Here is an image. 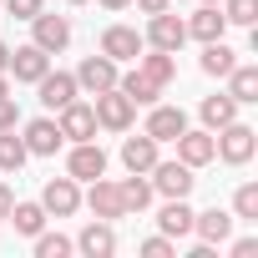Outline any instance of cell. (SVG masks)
Segmentation results:
<instances>
[{
    "label": "cell",
    "instance_id": "6da1fadb",
    "mask_svg": "<svg viewBox=\"0 0 258 258\" xmlns=\"http://www.w3.org/2000/svg\"><path fill=\"white\" fill-rule=\"evenodd\" d=\"M213 142H218V157H223L228 167H248V162H253V152H258V132H253V126H243V121L218 126Z\"/></svg>",
    "mask_w": 258,
    "mask_h": 258
},
{
    "label": "cell",
    "instance_id": "7a4b0ae2",
    "mask_svg": "<svg viewBox=\"0 0 258 258\" xmlns=\"http://www.w3.org/2000/svg\"><path fill=\"white\" fill-rule=\"evenodd\" d=\"M91 111H96V126H106V132H132V121H137V106L126 101L116 86L111 91H96Z\"/></svg>",
    "mask_w": 258,
    "mask_h": 258
},
{
    "label": "cell",
    "instance_id": "3957f363",
    "mask_svg": "<svg viewBox=\"0 0 258 258\" xmlns=\"http://www.w3.org/2000/svg\"><path fill=\"white\" fill-rule=\"evenodd\" d=\"M152 51H182V41H187V21L182 16H172V11H157V16H147V36H142Z\"/></svg>",
    "mask_w": 258,
    "mask_h": 258
},
{
    "label": "cell",
    "instance_id": "277c9868",
    "mask_svg": "<svg viewBox=\"0 0 258 258\" xmlns=\"http://www.w3.org/2000/svg\"><path fill=\"white\" fill-rule=\"evenodd\" d=\"M96 218H106V223H116V218H126V203H121V182H111L106 172L101 177H91V192L81 198Z\"/></svg>",
    "mask_w": 258,
    "mask_h": 258
},
{
    "label": "cell",
    "instance_id": "5b68a950",
    "mask_svg": "<svg viewBox=\"0 0 258 258\" xmlns=\"http://www.w3.org/2000/svg\"><path fill=\"white\" fill-rule=\"evenodd\" d=\"M56 126H61L66 142H91V137H96V111H91V101H66V106L56 111Z\"/></svg>",
    "mask_w": 258,
    "mask_h": 258
},
{
    "label": "cell",
    "instance_id": "8992f818",
    "mask_svg": "<svg viewBox=\"0 0 258 258\" xmlns=\"http://www.w3.org/2000/svg\"><path fill=\"white\" fill-rule=\"evenodd\" d=\"M31 41L46 51V56H56V51H66L71 46V21L66 16H51V11H41V16H31Z\"/></svg>",
    "mask_w": 258,
    "mask_h": 258
},
{
    "label": "cell",
    "instance_id": "52a82bcc",
    "mask_svg": "<svg viewBox=\"0 0 258 258\" xmlns=\"http://www.w3.org/2000/svg\"><path fill=\"white\" fill-rule=\"evenodd\" d=\"M147 177H152V192H162V198H187L192 182H198L187 162H162V157H157V167H152Z\"/></svg>",
    "mask_w": 258,
    "mask_h": 258
},
{
    "label": "cell",
    "instance_id": "ba28073f",
    "mask_svg": "<svg viewBox=\"0 0 258 258\" xmlns=\"http://www.w3.org/2000/svg\"><path fill=\"white\" fill-rule=\"evenodd\" d=\"M41 208H46L51 218H71V213L81 208V187H76V177H51V182L41 187Z\"/></svg>",
    "mask_w": 258,
    "mask_h": 258
},
{
    "label": "cell",
    "instance_id": "9c48e42d",
    "mask_svg": "<svg viewBox=\"0 0 258 258\" xmlns=\"http://www.w3.org/2000/svg\"><path fill=\"white\" fill-rule=\"evenodd\" d=\"M142 51H147V41H142L132 26H106V31H101V56H111L116 66H121V61H137Z\"/></svg>",
    "mask_w": 258,
    "mask_h": 258
},
{
    "label": "cell",
    "instance_id": "30bf717a",
    "mask_svg": "<svg viewBox=\"0 0 258 258\" xmlns=\"http://www.w3.org/2000/svg\"><path fill=\"white\" fill-rule=\"evenodd\" d=\"M116 76H121V71H116V61H111V56H86V61L76 66V86H81V91H91V96H96V91H111V86H116Z\"/></svg>",
    "mask_w": 258,
    "mask_h": 258
},
{
    "label": "cell",
    "instance_id": "8fae6325",
    "mask_svg": "<svg viewBox=\"0 0 258 258\" xmlns=\"http://www.w3.org/2000/svg\"><path fill=\"white\" fill-rule=\"evenodd\" d=\"M36 91H41V106H46V111H61L66 101H76V96H81V86H76V76H71V71H46V76L36 81Z\"/></svg>",
    "mask_w": 258,
    "mask_h": 258
},
{
    "label": "cell",
    "instance_id": "7c38bea8",
    "mask_svg": "<svg viewBox=\"0 0 258 258\" xmlns=\"http://www.w3.org/2000/svg\"><path fill=\"white\" fill-rule=\"evenodd\" d=\"M101 172H106V152L96 147V137H91V142H76L71 157H66V177L91 182V177H101Z\"/></svg>",
    "mask_w": 258,
    "mask_h": 258
},
{
    "label": "cell",
    "instance_id": "4fadbf2b",
    "mask_svg": "<svg viewBox=\"0 0 258 258\" xmlns=\"http://www.w3.org/2000/svg\"><path fill=\"white\" fill-rule=\"evenodd\" d=\"M21 142H26L31 157H56L66 137H61V126H56L51 116H36V121H26V137H21Z\"/></svg>",
    "mask_w": 258,
    "mask_h": 258
},
{
    "label": "cell",
    "instance_id": "5bb4252c",
    "mask_svg": "<svg viewBox=\"0 0 258 258\" xmlns=\"http://www.w3.org/2000/svg\"><path fill=\"white\" fill-rule=\"evenodd\" d=\"M6 71H11L16 81H31V86H36V81L51 71V56L31 41V46H16V51H11V66H6Z\"/></svg>",
    "mask_w": 258,
    "mask_h": 258
},
{
    "label": "cell",
    "instance_id": "9a60e30c",
    "mask_svg": "<svg viewBox=\"0 0 258 258\" xmlns=\"http://www.w3.org/2000/svg\"><path fill=\"white\" fill-rule=\"evenodd\" d=\"M142 132H147L152 142H177V137L187 132V111H182V106H152V116H147Z\"/></svg>",
    "mask_w": 258,
    "mask_h": 258
},
{
    "label": "cell",
    "instance_id": "2e32d148",
    "mask_svg": "<svg viewBox=\"0 0 258 258\" xmlns=\"http://www.w3.org/2000/svg\"><path fill=\"white\" fill-rule=\"evenodd\" d=\"M213 157H218V142H213L208 126H203V132H182V137H177V162H187L192 172H198V167H208Z\"/></svg>",
    "mask_w": 258,
    "mask_h": 258
},
{
    "label": "cell",
    "instance_id": "e0dca14e",
    "mask_svg": "<svg viewBox=\"0 0 258 258\" xmlns=\"http://www.w3.org/2000/svg\"><path fill=\"white\" fill-rule=\"evenodd\" d=\"M76 248H81L86 258H111V253H116V233H111V223H106V218L86 223V228L76 233Z\"/></svg>",
    "mask_w": 258,
    "mask_h": 258
},
{
    "label": "cell",
    "instance_id": "ac0fdd59",
    "mask_svg": "<svg viewBox=\"0 0 258 258\" xmlns=\"http://www.w3.org/2000/svg\"><path fill=\"white\" fill-rule=\"evenodd\" d=\"M157 147H162V142H152L147 132L126 137V142H121V167H126V172H152V167H157Z\"/></svg>",
    "mask_w": 258,
    "mask_h": 258
},
{
    "label": "cell",
    "instance_id": "d6986e66",
    "mask_svg": "<svg viewBox=\"0 0 258 258\" xmlns=\"http://www.w3.org/2000/svg\"><path fill=\"white\" fill-rule=\"evenodd\" d=\"M223 31H228V21H223V11L218 6H203V11H192L187 16V41H223Z\"/></svg>",
    "mask_w": 258,
    "mask_h": 258
},
{
    "label": "cell",
    "instance_id": "ffe728a7",
    "mask_svg": "<svg viewBox=\"0 0 258 258\" xmlns=\"http://www.w3.org/2000/svg\"><path fill=\"white\" fill-rule=\"evenodd\" d=\"M192 233L203 238V243H228V233H233V213H223V208H208V213H192Z\"/></svg>",
    "mask_w": 258,
    "mask_h": 258
},
{
    "label": "cell",
    "instance_id": "44dd1931",
    "mask_svg": "<svg viewBox=\"0 0 258 258\" xmlns=\"http://www.w3.org/2000/svg\"><path fill=\"white\" fill-rule=\"evenodd\" d=\"M157 228H162L167 238H187V233H192V208H187V198H167V208L157 213Z\"/></svg>",
    "mask_w": 258,
    "mask_h": 258
},
{
    "label": "cell",
    "instance_id": "7402d4cb",
    "mask_svg": "<svg viewBox=\"0 0 258 258\" xmlns=\"http://www.w3.org/2000/svg\"><path fill=\"white\" fill-rule=\"evenodd\" d=\"M116 91H121L126 101H132V106H152V101L162 96V86H157V81H147L142 71H126V76H116Z\"/></svg>",
    "mask_w": 258,
    "mask_h": 258
},
{
    "label": "cell",
    "instance_id": "603a6c76",
    "mask_svg": "<svg viewBox=\"0 0 258 258\" xmlns=\"http://www.w3.org/2000/svg\"><path fill=\"white\" fill-rule=\"evenodd\" d=\"M198 116H203V126L208 132H218V126H228V121H238V101L223 91V96H203V106H198Z\"/></svg>",
    "mask_w": 258,
    "mask_h": 258
},
{
    "label": "cell",
    "instance_id": "cb8c5ba5",
    "mask_svg": "<svg viewBox=\"0 0 258 258\" xmlns=\"http://www.w3.org/2000/svg\"><path fill=\"white\" fill-rule=\"evenodd\" d=\"M137 71H142L147 81H157L162 91L177 81V61H172V51H152V56H137Z\"/></svg>",
    "mask_w": 258,
    "mask_h": 258
},
{
    "label": "cell",
    "instance_id": "d4e9b609",
    "mask_svg": "<svg viewBox=\"0 0 258 258\" xmlns=\"http://www.w3.org/2000/svg\"><path fill=\"white\" fill-rule=\"evenodd\" d=\"M228 96H233L238 106H253V101H258V66H243V61H238V66L228 71Z\"/></svg>",
    "mask_w": 258,
    "mask_h": 258
},
{
    "label": "cell",
    "instance_id": "484cf974",
    "mask_svg": "<svg viewBox=\"0 0 258 258\" xmlns=\"http://www.w3.org/2000/svg\"><path fill=\"white\" fill-rule=\"evenodd\" d=\"M198 66H203V76H228V71L238 66V51H233L228 41H208V46H203V61H198Z\"/></svg>",
    "mask_w": 258,
    "mask_h": 258
},
{
    "label": "cell",
    "instance_id": "4316f807",
    "mask_svg": "<svg viewBox=\"0 0 258 258\" xmlns=\"http://www.w3.org/2000/svg\"><path fill=\"white\" fill-rule=\"evenodd\" d=\"M46 218H51V213H46L41 203H11V218H6V223H16L21 238H36V233L46 228Z\"/></svg>",
    "mask_w": 258,
    "mask_h": 258
},
{
    "label": "cell",
    "instance_id": "83f0119b",
    "mask_svg": "<svg viewBox=\"0 0 258 258\" xmlns=\"http://www.w3.org/2000/svg\"><path fill=\"white\" fill-rule=\"evenodd\" d=\"M121 203H126V218L142 213V208L152 203V177H147V172H132V177L121 182Z\"/></svg>",
    "mask_w": 258,
    "mask_h": 258
},
{
    "label": "cell",
    "instance_id": "f1b7e54d",
    "mask_svg": "<svg viewBox=\"0 0 258 258\" xmlns=\"http://www.w3.org/2000/svg\"><path fill=\"white\" fill-rule=\"evenodd\" d=\"M26 142L16 137V126H6V132H0V172H21L26 167Z\"/></svg>",
    "mask_w": 258,
    "mask_h": 258
},
{
    "label": "cell",
    "instance_id": "f546056e",
    "mask_svg": "<svg viewBox=\"0 0 258 258\" xmlns=\"http://www.w3.org/2000/svg\"><path fill=\"white\" fill-rule=\"evenodd\" d=\"M233 218H243V223H258V182H243V187L233 192Z\"/></svg>",
    "mask_w": 258,
    "mask_h": 258
},
{
    "label": "cell",
    "instance_id": "4dcf8cb0",
    "mask_svg": "<svg viewBox=\"0 0 258 258\" xmlns=\"http://www.w3.org/2000/svg\"><path fill=\"white\" fill-rule=\"evenodd\" d=\"M228 26H258V0H223Z\"/></svg>",
    "mask_w": 258,
    "mask_h": 258
},
{
    "label": "cell",
    "instance_id": "1f68e13d",
    "mask_svg": "<svg viewBox=\"0 0 258 258\" xmlns=\"http://www.w3.org/2000/svg\"><path fill=\"white\" fill-rule=\"evenodd\" d=\"M71 248H76V243H71V238H61V233H46V228L36 233V258H66Z\"/></svg>",
    "mask_w": 258,
    "mask_h": 258
},
{
    "label": "cell",
    "instance_id": "d6a6232c",
    "mask_svg": "<svg viewBox=\"0 0 258 258\" xmlns=\"http://www.w3.org/2000/svg\"><path fill=\"white\" fill-rule=\"evenodd\" d=\"M0 6H6L16 21H31V16H41V11H46V0H0Z\"/></svg>",
    "mask_w": 258,
    "mask_h": 258
},
{
    "label": "cell",
    "instance_id": "836d02e7",
    "mask_svg": "<svg viewBox=\"0 0 258 258\" xmlns=\"http://www.w3.org/2000/svg\"><path fill=\"white\" fill-rule=\"evenodd\" d=\"M142 253H147V258H172V253H177V243H172L167 233H157V238H147V243H142Z\"/></svg>",
    "mask_w": 258,
    "mask_h": 258
},
{
    "label": "cell",
    "instance_id": "e575fe53",
    "mask_svg": "<svg viewBox=\"0 0 258 258\" xmlns=\"http://www.w3.org/2000/svg\"><path fill=\"white\" fill-rule=\"evenodd\" d=\"M6 126H21V106H16V96H0V132Z\"/></svg>",
    "mask_w": 258,
    "mask_h": 258
},
{
    "label": "cell",
    "instance_id": "d590c367",
    "mask_svg": "<svg viewBox=\"0 0 258 258\" xmlns=\"http://www.w3.org/2000/svg\"><path fill=\"white\" fill-rule=\"evenodd\" d=\"M142 16H157V11H172V0H132Z\"/></svg>",
    "mask_w": 258,
    "mask_h": 258
},
{
    "label": "cell",
    "instance_id": "8d00e7d4",
    "mask_svg": "<svg viewBox=\"0 0 258 258\" xmlns=\"http://www.w3.org/2000/svg\"><path fill=\"white\" fill-rule=\"evenodd\" d=\"M253 253H258V238H238L233 243V258H253Z\"/></svg>",
    "mask_w": 258,
    "mask_h": 258
},
{
    "label": "cell",
    "instance_id": "74e56055",
    "mask_svg": "<svg viewBox=\"0 0 258 258\" xmlns=\"http://www.w3.org/2000/svg\"><path fill=\"white\" fill-rule=\"evenodd\" d=\"M11 203H16V192H11L6 182H0V223H6V218H11Z\"/></svg>",
    "mask_w": 258,
    "mask_h": 258
},
{
    "label": "cell",
    "instance_id": "f35d334b",
    "mask_svg": "<svg viewBox=\"0 0 258 258\" xmlns=\"http://www.w3.org/2000/svg\"><path fill=\"white\" fill-rule=\"evenodd\" d=\"M6 66H11V46L0 41V71H6ZM6 76H11V71H6Z\"/></svg>",
    "mask_w": 258,
    "mask_h": 258
},
{
    "label": "cell",
    "instance_id": "ab89813d",
    "mask_svg": "<svg viewBox=\"0 0 258 258\" xmlns=\"http://www.w3.org/2000/svg\"><path fill=\"white\" fill-rule=\"evenodd\" d=\"M101 6H106V11H126V6H132V0H101Z\"/></svg>",
    "mask_w": 258,
    "mask_h": 258
},
{
    "label": "cell",
    "instance_id": "60d3db41",
    "mask_svg": "<svg viewBox=\"0 0 258 258\" xmlns=\"http://www.w3.org/2000/svg\"><path fill=\"white\" fill-rule=\"evenodd\" d=\"M0 96H11V76L6 71H0Z\"/></svg>",
    "mask_w": 258,
    "mask_h": 258
},
{
    "label": "cell",
    "instance_id": "b9f144b4",
    "mask_svg": "<svg viewBox=\"0 0 258 258\" xmlns=\"http://www.w3.org/2000/svg\"><path fill=\"white\" fill-rule=\"evenodd\" d=\"M66 6H86V0H66Z\"/></svg>",
    "mask_w": 258,
    "mask_h": 258
},
{
    "label": "cell",
    "instance_id": "7bdbcfd3",
    "mask_svg": "<svg viewBox=\"0 0 258 258\" xmlns=\"http://www.w3.org/2000/svg\"><path fill=\"white\" fill-rule=\"evenodd\" d=\"M203 6H218V0H203Z\"/></svg>",
    "mask_w": 258,
    "mask_h": 258
}]
</instances>
